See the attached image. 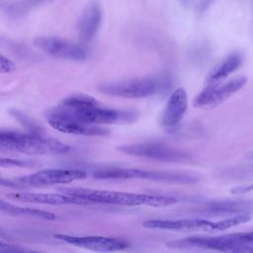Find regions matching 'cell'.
<instances>
[{"label":"cell","instance_id":"cell-8","mask_svg":"<svg viewBox=\"0 0 253 253\" xmlns=\"http://www.w3.org/2000/svg\"><path fill=\"white\" fill-rule=\"evenodd\" d=\"M246 82L247 78L240 75L217 84L207 85L195 98L194 106L198 108L215 107L239 91Z\"/></svg>","mask_w":253,"mask_h":253},{"label":"cell","instance_id":"cell-15","mask_svg":"<svg viewBox=\"0 0 253 253\" xmlns=\"http://www.w3.org/2000/svg\"><path fill=\"white\" fill-rule=\"evenodd\" d=\"M102 21V9L98 2H89L78 21V37L82 42H89L97 34Z\"/></svg>","mask_w":253,"mask_h":253},{"label":"cell","instance_id":"cell-16","mask_svg":"<svg viewBox=\"0 0 253 253\" xmlns=\"http://www.w3.org/2000/svg\"><path fill=\"white\" fill-rule=\"evenodd\" d=\"M253 211V202L244 200L235 201H218L208 204L204 211L213 215H237L249 213Z\"/></svg>","mask_w":253,"mask_h":253},{"label":"cell","instance_id":"cell-17","mask_svg":"<svg viewBox=\"0 0 253 253\" xmlns=\"http://www.w3.org/2000/svg\"><path fill=\"white\" fill-rule=\"evenodd\" d=\"M241 54L238 52L230 53L208 74L206 78V84L213 85L224 81L230 74L237 70L241 66Z\"/></svg>","mask_w":253,"mask_h":253},{"label":"cell","instance_id":"cell-1","mask_svg":"<svg viewBox=\"0 0 253 253\" xmlns=\"http://www.w3.org/2000/svg\"><path fill=\"white\" fill-rule=\"evenodd\" d=\"M48 118H67L91 125H114L133 122L137 114L133 111L118 110L102 106L95 98L77 94L62 100L56 107L46 112Z\"/></svg>","mask_w":253,"mask_h":253},{"label":"cell","instance_id":"cell-10","mask_svg":"<svg viewBox=\"0 0 253 253\" xmlns=\"http://www.w3.org/2000/svg\"><path fill=\"white\" fill-rule=\"evenodd\" d=\"M34 44L40 50L57 58L83 61L87 58V53L80 45L55 37H38L34 40Z\"/></svg>","mask_w":253,"mask_h":253},{"label":"cell","instance_id":"cell-23","mask_svg":"<svg viewBox=\"0 0 253 253\" xmlns=\"http://www.w3.org/2000/svg\"><path fill=\"white\" fill-rule=\"evenodd\" d=\"M7 251H28V249L21 248L12 244L0 242V252H7Z\"/></svg>","mask_w":253,"mask_h":253},{"label":"cell","instance_id":"cell-12","mask_svg":"<svg viewBox=\"0 0 253 253\" xmlns=\"http://www.w3.org/2000/svg\"><path fill=\"white\" fill-rule=\"evenodd\" d=\"M7 198L28 204H42V205H89V203L83 199L70 196L64 193H37V192H13L6 195Z\"/></svg>","mask_w":253,"mask_h":253},{"label":"cell","instance_id":"cell-2","mask_svg":"<svg viewBox=\"0 0 253 253\" xmlns=\"http://www.w3.org/2000/svg\"><path fill=\"white\" fill-rule=\"evenodd\" d=\"M59 192L87 201L89 204L117 206H147L153 208L168 207L178 202L177 198L140 193L96 190L87 188H61Z\"/></svg>","mask_w":253,"mask_h":253},{"label":"cell","instance_id":"cell-6","mask_svg":"<svg viewBox=\"0 0 253 253\" xmlns=\"http://www.w3.org/2000/svg\"><path fill=\"white\" fill-rule=\"evenodd\" d=\"M167 85L163 77H143L116 82L102 83L98 86L100 92L113 97L141 99L162 91Z\"/></svg>","mask_w":253,"mask_h":253},{"label":"cell","instance_id":"cell-5","mask_svg":"<svg viewBox=\"0 0 253 253\" xmlns=\"http://www.w3.org/2000/svg\"><path fill=\"white\" fill-rule=\"evenodd\" d=\"M87 177V173L79 169L71 168H46L35 173L5 180L1 179V185L16 189L28 187H44L58 184H68Z\"/></svg>","mask_w":253,"mask_h":253},{"label":"cell","instance_id":"cell-22","mask_svg":"<svg viewBox=\"0 0 253 253\" xmlns=\"http://www.w3.org/2000/svg\"><path fill=\"white\" fill-rule=\"evenodd\" d=\"M214 1L215 0H199L196 5V12L198 14H203Z\"/></svg>","mask_w":253,"mask_h":253},{"label":"cell","instance_id":"cell-11","mask_svg":"<svg viewBox=\"0 0 253 253\" xmlns=\"http://www.w3.org/2000/svg\"><path fill=\"white\" fill-rule=\"evenodd\" d=\"M148 229L169 231H193L214 232V221L203 218H179V219H147L142 223Z\"/></svg>","mask_w":253,"mask_h":253},{"label":"cell","instance_id":"cell-18","mask_svg":"<svg viewBox=\"0 0 253 253\" xmlns=\"http://www.w3.org/2000/svg\"><path fill=\"white\" fill-rule=\"evenodd\" d=\"M0 211L4 214L13 215V216L36 217V218H42V219H47V220L56 218V215L52 212L39 210V209L15 206V205L5 202L4 200H2L0 203Z\"/></svg>","mask_w":253,"mask_h":253},{"label":"cell","instance_id":"cell-14","mask_svg":"<svg viewBox=\"0 0 253 253\" xmlns=\"http://www.w3.org/2000/svg\"><path fill=\"white\" fill-rule=\"evenodd\" d=\"M50 126L60 132L87 135V136H103L109 133V129L100 125H91L67 118H48Z\"/></svg>","mask_w":253,"mask_h":253},{"label":"cell","instance_id":"cell-9","mask_svg":"<svg viewBox=\"0 0 253 253\" xmlns=\"http://www.w3.org/2000/svg\"><path fill=\"white\" fill-rule=\"evenodd\" d=\"M53 237L59 241L74 245L76 247L98 251V252H114L126 249L129 244L122 238L97 236V235H68V234H54Z\"/></svg>","mask_w":253,"mask_h":253},{"label":"cell","instance_id":"cell-13","mask_svg":"<svg viewBox=\"0 0 253 253\" xmlns=\"http://www.w3.org/2000/svg\"><path fill=\"white\" fill-rule=\"evenodd\" d=\"M188 107V96L184 88L179 87L169 96L160 116V125L164 127L177 126L184 118Z\"/></svg>","mask_w":253,"mask_h":253},{"label":"cell","instance_id":"cell-19","mask_svg":"<svg viewBox=\"0 0 253 253\" xmlns=\"http://www.w3.org/2000/svg\"><path fill=\"white\" fill-rule=\"evenodd\" d=\"M44 1L47 0H19L7 7V13L12 17H18Z\"/></svg>","mask_w":253,"mask_h":253},{"label":"cell","instance_id":"cell-7","mask_svg":"<svg viewBox=\"0 0 253 253\" xmlns=\"http://www.w3.org/2000/svg\"><path fill=\"white\" fill-rule=\"evenodd\" d=\"M118 150L127 155L164 162H181L188 160L191 157V154L185 150L159 142L124 144L119 146Z\"/></svg>","mask_w":253,"mask_h":253},{"label":"cell","instance_id":"cell-20","mask_svg":"<svg viewBox=\"0 0 253 253\" xmlns=\"http://www.w3.org/2000/svg\"><path fill=\"white\" fill-rule=\"evenodd\" d=\"M34 163L25 160H18L14 158H1V166L2 167H30Z\"/></svg>","mask_w":253,"mask_h":253},{"label":"cell","instance_id":"cell-3","mask_svg":"<svg viewBox=\"0 0 253 253\" xmlns=\"http://www.w3.org/2000/svg\"><path fill=\"white\" fill-rule=\"evenodd\" d=\"M0 147L2 149L30 154V155H55L70 151V147L55 138L47 137L42 132H19L4 130L0 132Z\"/></svg>","mask_w":253,"mask_h":253},{"label":"cell","instance_id":"cell-4","mask_svg":"<svg viewBox=\"0 0 253 253\" xmlns=\"http://www.w3.org/2000/svg\"><path fill=\"white\" fill-rule=\"evenodd\" d=\"M93 177L102 180L143 179L173 184H193L199 181V178L196 175H192L189 173L123 167H111L100 169L93 172Z\"/></svg>","mask_w":253,"mask_h":253},{"label":"cell","instance_id":"cell-21","mask_svg":"<svg viewBox=\"0 0 253 253\" xmlns=\"http://www.w3.org/2000/svg\"><path fill=\"white\" fill-rule=\"evenodd\" d=\"M0 69L2 73H9L14 70V63L4 55L0 56Z\"/></svg>","mask_w":253,"mask_h":253}]
</instances>
